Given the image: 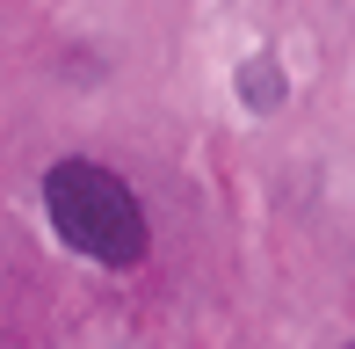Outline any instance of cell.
<instances>
[{"mask_svg":"<svg viewBox=\"0 0 355 349\" xmlns=\"http://www.w3.org/2000/svg\"><path fill=\"white\" fill-rule=\"evenodd\" d=\"M239 88H247V102H276V95H283V73H276V66H247V81H239Z\"/></svg>","mask_w":355,"mask_h":349,"instance_id":"7a4b0ae2","label":"cell"},{"mask_svg":"<svg viewBox=\"0 0 355 349\" xmlns=\"http://www.w3.org/2000/svg\"><path fill=\"white\" fill-rule=\"evenodd\" d=\"M44 211H51L58 241L87 262H109V269H131L145 255V211L138 197L123 189V174L94 168V161H58L44 174Z\"/></svg>","mask_w":355,"mask_h":349,"instance_id":"6da1fadb","label":"cell"}]
</instances>
